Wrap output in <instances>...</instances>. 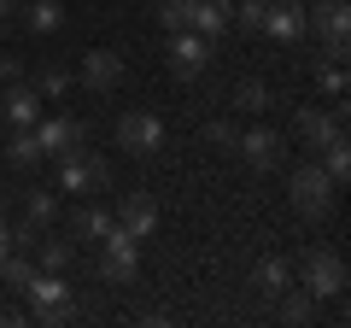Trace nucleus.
Masks as SVG:
<instances>
[{
    "instance_id": "f257e3e1",
    "label": "nucleus",
    "mask_w": 351,
    "mask_h": 328,
    "mask_svg": "<svg viewBox=\"0 0 351 328\" xmlns=\"http://www.w3.org/2000/svg\"><path fill=\"white\" fill-rule=\"evenodd\" d=\"M293 276H299V288L311 293V299H339L346 293V258H339V246H299L293 253Z\"/></svg>"
},
{
    "instance_id": "f03ea898",
    "label": "nucleus",
    "mask_w": 351,
    "mask_h": 328,
    "mask_svg": "<svg viewBox=\"0 0 351 328\" xmlns=\"http://www.w3.org/2000/svg\"><path fill=\"white\" fill-rule=\"evenodd\" d=\"M287 200H293V211H299L304 223H316V217H328V211H334L339 188L328 182V170L316 164V152H311V159H299V164L287 170Z\"/></svg>"
},
{
    "instance_id": "7ed1b4c3",
    "label": "nucleus",
    "mask_w": 351,
    "mask_h": 328,
    "mask_svg": "<svg viewBox=\"0 0 351 328\" xmlns=\"http://www.w3.org/2000/svg\"><path fill=\"white\" fill-rule=\"evenodd\" d=\"M100 188H112V159H100L88 147L59 159V194H100Z\"/></svg>"
},
{
    "instance_id": "20e7f679",
    "label": "nucleus",
    "mask_w": 351,
    "mask_h": 328,
    "mask_svg": "<svg viewBox=\"0 0 351 328\" xmlns=\"http://www.w3.org/2000/svg\"><path fill=\"white\" fill-rule=\"evenodd\" d=\"M293 135H299L311 152L346 141V106H339V100L334 106H299V112H293Z\"/></svg>"
},
{
    "instance_id": "39448f33",
    "label": "nucleus",
    "mask_w": 351,
    "mask_h": 328,
    "mask_svg": "<svg viewBox=\"0 0 351 328\" xmlns=\"http://www.w3.org/2000/svg\"><path fill=\"white\" fill-rule=\"evenodd\" d=\"M112 135H117V147H123L129 159H152V152L170 141V129H164V117H158V112H123Z\"/></svg>"
},
{
    "instance_id": "423d86ee",
    "label": "nucleus",
    "mask_w": 351,
    "mask_h": 328,
    "mask_svg": "<svg viewBox=\"0 0 351 328\" xmlns=\"http://www.w3.org/2000/svg\"><path fill=\"white\" fill-rule=\"evenodd\" d=\"M100 281H112V288H129V281L141 276V240L123 235V229H112V235L100 240Z\"/></svg>"
},
{
    "instance_id": "0eeeda50",
    "label": "nucleus",
    "mask_w": 351,
    "mask_h": 328,
    "mask_svg": "<svg viewBox=\"0 0 351 328\" xmlns=\"http://www.w3.org/2000/svg\"><path fill=\"white\" fill-rule=\"evenodd\" d=\"M234 152H240V164H246L252 176H269V170H281V164H287V141H281L276 129H263V124L240 129Z\"/></svg>"
},
{
    "instance_id": "6e6552de",
    "label": "nucleus",
    "mask_w": 351,
    "mask_h": 328,
    "mask_svg": "<svg viewBox=\"0 0 351 328\" xmlns=\"http://www.w3.org/2000/svg\"><path fill=\"white\" fill-rule=\"evenodd\" d=\"M211 53H217V41L193 36V30H176L170 47H164V59H170V76H176V82H199L205 65H211Z\"/></svg>"
},
{
    "instance_id": "1a4fd4ad",
    "label": "nucleus",
    "mask_w": 351,
    "mask_h": 328,
    "mask_svg": "<svg viewBox=\"0 0 351 328\" xmlns=\"http://www.w3.org/2000/svg\"><path fill=\"white\" fill-rule=\"evenodd\" d=\"M36 147H41V159H64V152L88 147V124H82V117H71V112L36 117Z\"/></svg>"
},
{
    "instance_id": "9d476101",
    "label": "nucleus",
    "mask_w": 351,
    "mask_h": 328,
    "mask_svg": "<svg viewBox=\"0 0 351 328\" xmlns=\"http://www.w3.org/2000/svg\"><path fill=\"white\" fill-rule=\"evenodd\" d=\"M304 18H311V30L322 36V53H328V59H346V41H351L346 0H316V6H304Z\"/></svg>"
},
{
    "instance_id": "9b49d317",
    "label": "nucleus",
    "mask_w": 351,
    "mask_h": 328,
    "mask_svg": "<svg viewBox=\"0 0 351 328\" xmlns=\"http://www.w3.org/2000/svg\"><path fill=\"white\" fill-rule=\"evenodd\" d=\"M76 76H82V89H94V94H117L123 76H129V65H123L117 47H88L82 65H76Z\"/></svg>"
},
{
    "instance_id": "f8f14e48",
    "label": "nucleus",
    "mask_w": 351,
    "mask_h": 328,
    "mask_svg": "<svg viewBox=\"0 0 351 328\" xmlns=\"http://www.w3.org/2000/svg\"><path fill=\"white\" fill-rule=\"evenodd\" d=\"M112 217H117V229H123V235H135V240H147L152 229H158V200H152L147 188H129V194H117V205H112Z\"/></svg>"
},
{
    "instance_id": "ddd939ff",
    "label": "nucleus",
    "mask_w": 351,
    "mask_h": 328,
    "mask_svg": "<svg viewBox=\"0 0 351 328\" xmlns=\"http://www.w3.org/2000/svg\"><path fill=\"white\" fill-rule=\"evenodd\" d=\"M263 36L281 41V47H299L311 36V18H304L299 0H269V18H263Z\"/></svg>"
},
{
    "instance_id": "4468645a",
    "label": "nucleus",
    "mask_w": 351,
    "mask_h": 328,
    "mask_svg": "<svg viewBox=\"0 0 351 328\" xmlns=\"http://www.w3.org/2000/svg\"><path fill=\"white\" fill-rule=\"evenodd\" d=\"M0 117H6L12 129H29V124L41 117V94L29 89L24 76H18V82H6V94H0Z\"/></svg>"
},
{
    "instance_id": "2eb2a0df",
    "label": "nucleus",
    "mask_w": 351,
    "mask_h": 328,
    "mask_svg": "<svg viewBox=\"0 0 351 328\" xmlns=\"http://www.w3.org/2000/svg\"><path fill=\"white\" fill-rule=\"evenodd\" d=\"M228 6H234V0H193L188 30H193V36H205V41H223V30H228Z\"/></svg>"
},
{
    "instance_id": "dca6fc26",
    "label": "nucleus",
    "mask_w": 351,
    "mask_h": 328,
    "mask_svg": "<svg viewBox=\"0 0 351 328\" xmlns=\"http://www.w3.org/2000/svg\"><path fill=\"white\" fill-rule=\"evenodd\" d=\"M64 0H24V30L29 36H59L64 30Z\"/></svg>"
},
{
    "instance_id": "f3484780",
    "label": "nucleus",
    "mask_w": 351,
    "mask_h": 328,
    "mask_svg": "<svg viewBox=\"0 0 351 328\" xmlns=\"http://www.w3.org/2000/svg\"><path fill=\"white\" fill-rule=\"evenodd\" d=\"M112 229H117V217L106 205H76L71 211V240H106Z\"/></svg>"
},
{
    "instance_id": "a211bd4d",
    "label": "nucleus",
    "mask_w": 351,
    "mask_h": 328,
    "mask_svg": "<svg viewBox=\"0 0 351 328\" xmlns=\"http://www.w3.org/2000/svg\"><path fill=\"white\" fill-rule=\"evenodd\" d=\"M252 288H258L263 299H276L281 288H293V264H287V258H276V253L258 258V264H252Z\"/></svg>"
},
{
    "instance_id": "6ab92c4d",
    "label": "nucleus",
    "mask_w": 351,
    "mask_h": 328,
    "mask_svg": "<svg viewBox=\"0 0 351 328\" xmlns=\"http://www.w3.org/2000/svg\"><path fill=\"white\" fill-rule=\"evenodd\" d=\"M71 82H76V71L64 59H41L36 65V82H29V89L41 94V100H59V94H71Z\"/></svg>"
},
{
    "instance_id": "aec40b11",
    "label": "nucleus",
    "mask_w": 351,
    "mask_h": 328,
    "mask_svg": "<svg viewBox=\"0 0 351 328\" xmlns=\"http://www.w3.org/2000/svg\"><path fill=\"white\" fill-rule=\"evenodd\" d=\"M76 264V240H59V235H41L36 240V270H71Z\"/></svg>"
},
{
    "instance_id": "412c9836",
    "label": "nucleus",
    "mask_w": 351,
    "mask_h": 328,
    "mask_svg": "<svg viewBox=\"0 0 351 328\" xmlns=\"http://www.w3.org/2000/svg\"><path fill=\"white\" fill-rule=\"evenodd\" d=\"M276 316H281V323H293V328H299V323H316V299H311L304 288H281V293H276Z\"/></svg>"
},
{
    "instance_id": "4be33fe9",
    "label": "nucleus",
    "mask_w": 351,
    "mask_h": 328,
    "mask_svg": "<svg viewBox=\"0 0 351 328\" xmlns=\"http://www.w3.org/2000/svg\"><path fill=\"white\" fill-rule=\"evenodd\" d=\"M263 18H269V0H234L228 6V24L240 36H263Z\"/></svg>"
},
{
    "instance_id": "5701e85b",
    "label": "nucleus",
    "mask_w": 351,
    "mask_h": 328,
    "mask_svg": "<svg viewBox=\"0 0 351 328\" xmlns=\"http://www.w3.org/2000/svg\"><path fill=\"white\" fill-rule=\"evenodd\" d=\"M24 217H29L36 229H53V217H59V194H53V188H29Z\"/></svg>"
},
{
    "instance_id": "b1692460",
    "label": "nucleus",
    "mask_w": 351,
    "mask_h": 328,
    "mask_svg": "<svg viewBox=\"0 0 351 328\" xmlns=\"http://www.w3.org/2000/svg\"><path fill=\"white\" fill-rule=\"evenodd\" d=\"M29 316H36L41 328H71V323H82V299H76V293H71V299L47 305V311H29Z\"/></svg>"
},
{
    "instance_id": "393cba45",
    "label": "nucleus",
    "mask_w": 351,
    "mask_h": 328,
    "mask_svg": "<svg viewBox=\"0 0 351 328\" xmlns=\"http://www.w3.org/2000/svg\"><path fill=\"white\" fill-rule=\"evenodd\" d=\"M234 106L240 112H263V106H269V82H263V76H240L234 82Z\"/></svg>"
},
{
    "instance_id": "a878e982",
    "label": "nucleus",
    "mask_w": 351,
    "mask_h": 328,
    "mask_svg": "<svg viewBox=\"0 0 351 328\" xmlns=\"http://www.w3.org/2000/svg\"><path fill=\"white\" fill-rule=\"evenodd\" d=\"M6 159H12L18 170H29V164L41 159V147H36V124H29V129H12V141H6Z\"/></svg>"
},
{
    "instance_id": "bb28decb",
    "label": "nucleus",
    "mask_w": 351,
    "mask_h": 328,
    "mask_svg": "<svg viewBox=\"0 0 351 328\" xmlns=\"http://www.w3.org/2000/svg\"><path fill=\"white\" fill-rule=\"evenodd\" d=\"M322 170H328V182H334V188H346V182H351V147H346V141L322 147Z\"/></svg>"
},
{
    "instance_id": "cd10ccee",
    "label": "nucleus",
    "mask_w": 351,
    "mask_h": 328,
    "mask_svg": "<svg viewBox=\"0 0 351 328\" xmlns=\"http://www.w3.org/2000/svg\"><path fill=\"white\" fill-rule=\"evenodd\" d=\"M205 141H211L217 152H234V141H240V124H234V117H211V124H205Z\"/></svg>"
},
{
    "instance_id": "c85d7f7f",
    "label": "nucleus",
    "mask_w": 351,
    "mask_h": 328,
    "mask_svg": "<svg viewBox=\"0 0 351 328\" xmlns=\"http://www.w3.org/2000/svg\"><path fill=\"white\" fill-rule=\"evenodd\" d=\"M188 12H193V0H158V24L170 30V36H176V30H188Z\"/></svg>"
},
{
    "instance_id": "c756f323",
    "label": "nucleus",
    "mask_w": 351,
    "mask_h": 328,
    "mask_svg": "<svg viewBox=\"0 0 351 328\" xmlns=\"http://www.w3.org/2000/svg\"><path fill=\"white\" fill-rule=\"evenodd\" d=\"M322 94H328V100H346V59H328V71H322Z\"/></svg>"
},
{
    "instance_id": "7c9ffc66",
    "label": "nucleus",
    "mask_w": 351,
    "mask_h": 328,
    "mask_svg": "<svg viewBox=\"0 0 351 328\" xmlns=\"http://www.w3.org/2000/svg\"><path fill=\"white\" fill-rule=\"evenodd\" d=\"M18 76H24V65H18V59H6V53H0V82H18Z\"/></svg>"
},
{
    "instance_id": "2f4dec72",
    "label": "nucleus",
    "mask_w": 351,
    "mask_h": 328,
    "mask_svg": "<svg viewBox=\"0 0 351 328\" xmlns=\"http://www.w3.org/2000/svg\"><path fill=\"white\" fill-rule=\"evenodd\" d=\"M18 6H24V0H0V36H6V24L18 18Z\"/></svg>"
},
{
    "instance_id": "473e14b6",
    "label": "nucleus",
    "mask_w": 351,
    "mask_h": 328,
    "mask_svg": "<svg viewBox=\"0 0 351 328\" xmlns=\"http://www.w3.org/2000/svg\"><path fill=\"white\" fill-rule=\"evenodd\" d=\"M6 253H12V229L0 223V258H6Z\"/></svg>"
},
{
    "instance_id": "72a5a7b5",
    "label": "nucleus",
    "mask_w": 351,
    "mask_h": 328,
    "mask_svg": "<svg viewBox=\"0 0 351 328\" xmlns=\"http://www.w3.org/2000/svg\"><path fill=\"white\" fill-rule=\"evenodd\" d=\"M0 129H6V117H0Z\"/></svg>"
}]
</instances>
